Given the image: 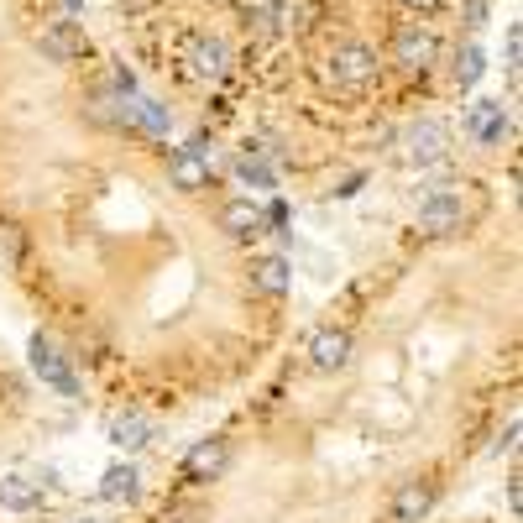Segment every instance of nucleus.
<instances>
[{
  "label": "nucleus",
  "instance_id": "29",
  "mask_svg": "<svg viewBox=\"0 0 523 523\" xmlns=\"http://www.w3.org/2000/svg\"><path fill=\"white\" fill-rule=\"evenodd\" d=\"M84 523H89V518H84Z\"/></svg>",
  "mask_w": 523,
  "mask_h": 523
},
{
  "label": "nucleus",
  "instance_id": "1",
  "mask_svg": "<svg viewBox=\"0 0 523 523\" xmlns=\"http://www.w3.org/2000/svg\"><path fill=\"white\" fill-rule=\"evenodd\" d=\"M461 220H466V204H461L456 184H435V189L419 199V231H429V236H456Z\"/></svg>",
  "mask_w": 523,
  "mask_h": 523
},
{
  "label": "nucleus",
  "instance_id": "7",
  "mask_svg": "<svg viewBox=\"0 0 523 523\" xmlns=\"http://www.w3.org/2000/svg\"><path fill=\"white\" fill-rule=\"evenodd\" d=\"M178 58H184V68H189V79H199V84H215L220 74H225V42L220 37H210V32H194V37H184V48H178Z\"/></svg>",
  "mask_w": 523,
  "mask_h": 523
},
{
  "label": "nucleus",
  "instance_id": "24",
  "mask_svg": "<svg viewBox=\"0 0 523 523\" xmlns=\"http://www.w3.org/2000/svg\"><path fill=\"white\" fill-rule=\"evenodd\" d=\"M482 21H487V0H466V27L476 32Z\"/></svg>",
  "mask_w": 523,
  "mask_h": 523
},
{
  "label": "nucleus",
  "instance_id": "19",
  "mask_svg": "<svg viewBox=\"0 0 523 523\" xmlns=\"http://www.w3.org/2000/svg\"><path fill=\"white\" fill-rule=\"evenodd\" d=\"M482 74H487V53L476 48V42H461V48H456V63H450V79H456V89H471Z\"/></svg>",
  "mask_w": 523,
  "mask_h": 523
},
{
  "label": "nucleus",
  "instance_id": "25",
  "mask_svg": "<svg viewBox=\"0 0 523 523\" xmlns=\"http://www.w3.org/2000/svg\"><path fill=\"white\" fill-rule=\"evenodd\" d=\"M361 184H367V173H351V178H340V189H335V199H351Z\"/></svg>",
  "mask_w": 523,
  "mask_h": 523
},
{
  "label": "nucleus",
  "instance_id": "13",
  "mask_svg": "<svg viewBox=\"0 0 523 523\" xmlns=\"http://www.w3.org/2000/svg\"><path fill=\"white\" fill-rule=\"evenodd\" d=\"M152 419L142 414V408H121L116 419H110V445L116 450H142V445H152Z\"/></svg>",
  "mask_w": 523,
  "mask_h": 523
},
{
  "label": "nucleus",
  "instance_id": "16",
  "mask_svg": "<svg viewBox=\"0 0 523 523\" xmlns=\"http://www.w3.org/2000/svg\"><path fill=\"white\" fill-rule=\"evenodd\" d=\"M126 126L147 131V136H168L173 116H168V105H157V100H147V95H136V100L126 105Z\"/></svg>",
  "mask_w": 523,
  "mask_h": 523
},
{
  "label": "nucleus",
  "instance_id": "27",
  "mask_svg": "<svg viewBox=\"0 0 523 523\" xmlns=\"http://www.w3.org/2000/svg\"><path fill=\"white\" fill-rule=\"evenodd\" d=\"M518 482H523V476L513 471V476H508V503H513V513L523 508V487H518Z\"/></svg>",
  "mask_w": 523,
  "mask_h": 523
},
{
  "label": "nucleus",
  "instance_id": "20",
  "mask_svg": "<svg viewBox=\"0 0 523 523\" xmlns=\"http://www.w3.org/2000/svg\"><path fill=\"white\" fill-rule=\"evenodd\" d=\"M236 178H241V184L246 189H278V173H272V163H267V157L262 152H241L236 157Z\"/></svg>",
  "mask_w": 523,
  "mask_h": 523
},
{
  "label": "nucleus",
  "instance_id": "22",
  "mask_svg": "<svg viewBox=\"0 0 523 523\" xmlns=\"http://www.w3.org/2000/svg\"><path fill=\"white\" fill-rule=\"evenodd\" d=\"M503 58H508V74H518V58H523V27L513 21L508 27V42H503Z\"/></svg>",
  "mask_w": 523,
  "mask_h": 523
},
{
  "label": "nucleus",
  "instance_id": "18",
  "mask_svg": "<svg viewBox=\"0 0 523 523\" xmlns=\"http://www.w3.org/2000/svg\"><path fill=\"white\" fill-rule=\"evenodd\" d=\"M136 492H142V476H136L131 461H126V466H110V471L100 476V497H105V503H131Z\"/></svg>",
  "mask_w": 523,
  "mask_h": 523
},
{
  "label": "nucleus",
  "instance_id": "8",
  "mask_svg": "<svg viewBox=\"0 0 523 523\" xmlns=\"http://www.w3.org/2000/svg\"><path fill=\"white\" fill-rule=\"evenodd\" d=\"M32 367H37V377L48 382L53 393H63V398H74V393H79V377H74V367H68V356L53 346L48 335H32Z\"/></svg>",
  "mask_w": 523,
  "mask_h": 523
},
{
  "label": "nucleus",
  "instance_id": "10",
  "mask_svg": "<svg viewBox=\"0 0 523 523\" xmlns=\"http://www.w3.org/2000/svg\"><path fill=\"white\" fill-rule=\"evenodd\" d=\"M231 471V440H199L184 456V482H220Z\"/></svg>",
  "mask_w": 523,
  "mask_h": 523
},
{
  "label": "nucleus",
  "instance_id": "23",
  "mask_svg": "<svg viewBox=\"0 0 523 523\" xmlns=\"http://www.w3.org/2000/svg\"><path fill=\"white\" fill-rule=\"evenodd\" d=\"M288 220H293V210H288V204H283V199H272V204H267V210H262V225H272V231H283V225H288Z\"/></svg>",
  "mask_w": 523,
  "mask_h": 523
},
{
  "label": "nucleus",
  "instance_id": "11",
  "mask_svg": "<svg viewBox=\"0 0 523 523\" xmlns=\"http://www.w3.org/2000/svg\"><path fill=\"white\" fill-rule=\"evenodd\" d=\"M309 367H314V372H340V367H351V330H335V325L314 330V340H309Z\"/></svg>",
  "mask_w": 523,
  "mask_h": 523
},
{
  "label": "nucleus",
  "instance_id": "5",
  "mask_svg": "<svg viewBox=\"0 0 523 523\" xmlns=\"http://www.w3.org/2000/svg\"><path fill=\"white\" fill-rule=\"evenodd\" d=\"M168 178H173V189H184V194H199V189H210V152H204V136L189 147H173L168 152Z\"/></svg>",
  "mask_w": 523,
  "mask_h": 523
},
{
  "label": "nucleus",
  "instance_id": "14",
  "mask_svg": "<svg viewBox=\"0 0 523 523\" xmlns=\"http://www.w3.org/2000/svg\"><path fill=\"white\" fill-rule=\"evenodd\" d=\"M252 288L262 293V299H283V293L293 288V267H288V257H257L252 262Z\"/></svg>",
  "mask_w": 523,
  "mask_h": 523
},
{
  "label": "nucleus",
  "instance_id": "4",
  "mask_svg": "<svg viewBox=\"0 0 523 523\" xmlns=\"http://www.w3.org/2000/svg\"><path fill=\"white\" fill-rule=\"evenodd\" d=\"M403 157L414 168H440L450 157V126L445 121H419L403 131Z\"/></svg>",
  "mask_w": 523,
  "mask_h": 523
},
{
  "label": "nucleus",
  "instance_id": "6",
  "mask_svg": "<svg viewBox=\"0 0 523 523\" xmlns=\"http://www.w3.org/2000/svg\"><path fill=\"white\" fill-rule=\"evenodd\" d=\"M37 48H42V58L48 63H58V68H68V63H79L84 53H89V37H84V27L79 21H48V27L37 32Z\"/></svg>",
  "mask_w": 523,
  "mask_h": 523
},
{
  "label": "nucleus",
  "instance_id": "21",
  "mask_svg": "<svg viewBox=\"0 0 523 523\" xmlns=\"http://www.w3.org/2000/svg\"><path fill=\"white\" fill-rule=\"evenodd\" d=\"M27 257V231L21 225H0V267H21Z\"/></svg>",
  "mask_w": 523,
  "mask_h": 523
},
{
  "label": "nucleus",
  "instance_id": "26",
  "mask_svg": "<svg viewBox=\"0 0 523 523\" xmlns=\"http://www.w3.org/2000/svg\"><path fill=\"white\" fill-rule=\"evenodd\" d=\"M403 6H408V11H419V16H435L445 0H403Z\"/></svg>",
  "mask_w": 523,
  "mask_h": 523
},
{
  "label": "nucleus",
  "instance_id": "2",
  "mask_svg": "<svg viewBox=\"0 0 523 523\" xmlns=\"http://www.w3.org/2000/svg\"><path fill=\"white\" fill-rule=\"evenodd\" d=\"M388 53H393V63L403 68V74H429L435 58H440V42H435V32H429V27L408 21V27L393 32V48Z\"/></svg>",
  "mask_w": 523,
  "mask_h": 523
},
{
  "label": "nucleus",
  "instance_id": "12",
  "mask_svg": "<svg viewBox=\"0 0 523 523\" xmlns=\"http://www.w3.org/2000/svg\"><path fill=\"white\" fill-rule=\"evenodd\" d=\"M435 497H440L435 482H403V487L393 492V503H388V518H393V523H419L429 508H435Z\"/></svg>",
  "mask_w": 523,
  "mask_h": 523
},
{
  "label": "nucleus",
  "instance_id": "15",
  "mask_svg": "<svg viewBox=\"0 0 523 523\" xmlns=\"http://www.w3.org/2000/svg\"><path fill=\"white\" fill-rule=\"evenodd\" d=\"M220 231L231 236V241L257 236V231H262V210H257L246 194H241V199H225V204H220Z\"/></svg>",
  "mask_w": 523,
  "mask_h": 523
},
{
  "label": "nucleus",
  "instance_id": "3",
  "mask_svg": "<svg viewBox=\"0 0 523 523\" xmlns=\"http://www.w3.org/2000/svg\"><path fill=\"white\" fill-rule=\"evenodd\" d=\"M330 68H335V84H346V89H372L377 84V53L367 48V42H335V53H330Z\"/></svg>",
  "mask_w": 523,
  "mask_h": 523
},
{
  "label": "nucleus",
  "instance_id": "28",
  "mask_svg": "<svg viewBox=\"0 0 523 523\" xmlns=\"http://www.w3.org/2000/svg\"><path fill=\"white\" fill-rule=\"evenodd\" d=\"M63 6H68V11H79V6H84V0H63Z\"/></svg>",
  "mask_w": 523,
  "mask_h": 523
},
{
  "label": "nucleus",
  "instance_id": "17",
  "mask_svg": "<svg viewBox=\"0 0 523 523\" xmlns=\"http://www.w3.org/2000/svg\"><path fill=\"white\" fill-rule=\"evenodd\" d=\"M37 503H42V487L32 482V476H0V508L32 513Z\"/></svg>",
  "mask_w": 523,
  "mask_h": 523
},
{
  "label": "nucleus",
  "instance_id": "9",
  "mask_svg": "<svg viewBox=\"0 0 523 523\" xmlns=\"http://www.w3.org/2000/svg\"><path fill=\"white\" fill-rule=\"evenodd\" d=\"M461 126H466V136H471V142H482V147H497V142H503V136L513 131L508 110H503V100H471Z\"/></svg>",
  "mask_w": 523,
  "mask_h": 523
}]
</instances>
